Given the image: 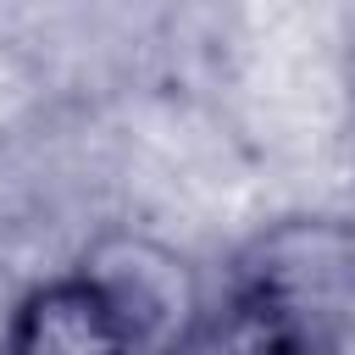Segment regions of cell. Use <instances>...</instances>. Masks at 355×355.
Returning <instances> with one entry per match:
<instances>
[{
  "label": "cell",
  "instance_id": "obj_1",
  "mask_svg": "<svg viewBox=\"0 0 355 355\" xmlns=\"http://www.w3.org/2000/svg\"><path fill=\"white\" fill-rule=\"evenodd\" d=\"M349 300L355 227L327 216L277 222L239 255L194 355H338Z\"/></svg>",
  "mask_w": 355,
  "mask_h": 355
},
{
  "label": "cell",
  "instance_id": "obj_3",
  "mask_svg": "<svg viewBox=\"0 0 355 355\" xmlns=\"http://www.w3.org/2000/svg\"><path fill=\"white\" fill-rule=\"evenodd\" d=\"M0 355H133L100 288L72 266L61 277L33 283L0 333Z\"/></svg>",
  "mask_w": 355,
  "mask_h": 355
},
{
  "label": "cell",
  "instance_id": "obj_2",
  "mask_svg": "<svg viewBox=\"0 0 355 355\" xmlns=\"http://www.w3.org/2000/svg\"><path fill=\"white\" fill-rule=\"evenodd\" d=\"M78 272L100 288L133 355H194L211 322V294L194 261L150 233L111 227L100 233Z\"/></svg>",
  "mask_w": 355,
  "mask_h": 355
}]
</instances>
